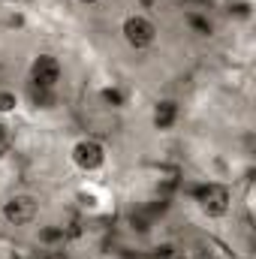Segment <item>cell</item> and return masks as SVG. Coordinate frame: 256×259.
I'll use <instances>...</instances> for the list:
<instances>
[{
    "instance_id": "obj_1",
    "label": "cell",
    "mask_w": 256,
    "mask_h": 259,
    "mask_svg": "<svg viewBox=\"0 0 256 259\" xmlns=\"http://www.w3.org/2000/svg\"><path fill=\"white\" fill-rule=\"evenodd\" d=\"M121 33H124L127 46H130V49H136V52L151 49V46H154V39H157V27H154V21H151V18H145V15H130V18H124Z\"/></svg>"
},
{
    "instance_id": "obj_2",
    "label": "cell",
    "mask_w": 256,
    "mask_h": 259,
    "mask_svg": "<svg viewBox=\"0 0 256 259\" xmlns=\"http://www.w3.org/2000/svg\"><path fill=\"white\" fill-rule=\"evenodd\" d=\"M61 75H64V69H61V61L55 55H36L33 64H30V88L55 91Z\"/></svg>"
},
{
    "instance_id": "obj_3",
    "label": "cell",
    "mask_w": 256,
    "mask_h": 259,
    "mask_svg": "<svg viewBox=\"0 0 256 259\" xmlns=\"http://www.w3.org/2000/svg\"><path fill=\"white\" fill-rule=\"evenodd\" d=\"M193 196H196L199 208H202L208 217H220V214H226V208H229V190H226L223 184H202V187L193 190Z\"/></svg>"
},
{
    "instance_id": "obj_4",
    "label": "cell",
    "mask_w": 256,
    "mask_h": 259,
    "mask_svg": "<svg viewBox=\"0 0 256 259\" xmlns=\"http://www.w3.org/2000/svg\"><path fill=\"white\" fill-rule=\"evenodd\" d=\"M72 163L84 172H94L106 163V148L97 139H81V142L72 145Z\"/></svg>"
},
{
    "instance_id": "obj_5",
    "label": "cell",
    "mask_w": 256,
    "mask_h": 259,
    "mask_svg": "<svg viewBox=\"0 0 256 259\" xmlns=\"http://www.w3.org/2000/svg\"><path fill=\"white\" fill-rule=\"evenodd\" d=\"M36 199L33 196H12V199H6V205H3V217H6V223H12V226H27V223H33L36 220Z\"/></svg>"
},
{
    "instance_id": "obj_6",
    "label": "cell",
    "mask_w": 256,
    "mask_h": 259,
    "mask_svg": "<svg viewBox=\"0 0 256 259\" xmlns=\"http://www.w3.org/2000/svg\"><path fill=\"white\" fill-rule=\"evenodd\" d=\"M175 121H178V106H175L172 100L157 103V109H154V127L157 130H169Z\"/></svg>"
},
{
    "instance_id": "obj_7",
    "label": "cell",
    "mask_w": 256,
    "mask_h": 259,
    "mask_svg": "<svg viewBox=\"0 0 256 259\" xmlns=\"http://www.w3.org/2000/svg\"><path fill=\"white\" fill-rule=\"evenodd\" d=\"M187 24H190L199 36H211V21H208V18H202V15H187Z\"/></svg>"
},
{
    "instance_id": "obj_8",
    "label": "cell",
    "mask_w": 256,
    "mask_h": 259,
    "mask_svg": "<svg viewBox=\"0 0 256 259\" xmlns=\"http://www.w3.org/2000/svg\"><path fill=\"white\" fill-rule=\"evenodd\" d=\"M15 106H18L15 94H9V91H0V112H12Z\"/></svg>"
},
{
    "instance_id": "obj_9",
    "label": "cell",
    "mask_w": 256,
    "mask_h": 259,
    "mask_svg": "<svg viewBox=\"0 0 256 259\" xmlns=\"http://www.w3.org/2000/svg\"><path fill=\"white\" fill-rule=\"evenodd\" d=\"M103 100H106V103H112V106H121V103H124V94H121V91H115V88H106V91H103Z\"/></svg>"
},
{
    "instance_id": "obj_10",
    "label": "cell",
    "mask_w": 256,
    "mask_h": 259,
    "mask_svg": "<svg viewBox=\"0 0 256 259\" xmlns=\"http://www.w3.org/2000/svg\"><path fill=\"white\" fill-rule=\"evenodd\" d=\"M3 136H6V127H3V124H0V139H3Z\"/></svg>"
},
{
    "instance_id": "obj_11",
    "label": "cell",
    "mask_w": 256,
    "mask_h": 259,
    "mask_svg": "<svg viewBox=\"0 0 256 259\" xmlns=\"http://www.w3.org/2000/svg\"><path fill=\"white\" fill-rule=\"evenodd\" d=\"M81 3H100V0H81Z\"/></svg>"
}]
</instances>
